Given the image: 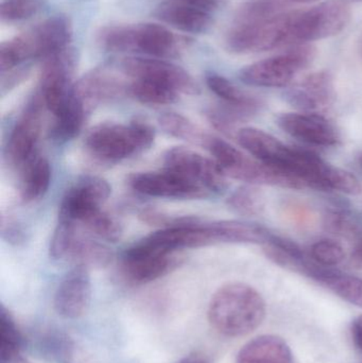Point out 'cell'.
<instances>
[{"mask_svg": "<svg viewBox=\"0 0 362 363\" xmlns=\"http://www.w3.org/2000/svg\"><path fill=\"white\" fill-rule=\"evenodd\" d=\"M210 325L219 334L239 338L254 332L266 317V303L261 294L244 283H230L219 288L208 311Z\"/></svg>", "mask_w": 362, "mask_h": 363, "instance_id": "obj_1", "label": "cell"}, {"mask_svg": "<svg viewBox=\"0 0 362 363\" xmlns=\"http://www.w3.org/2000/svg\"><path fill=\"white\" fill-rule=\"evenodd\" d=\"M72 33L69 19L57 15L2 43L0 45L1 74L15 69L29 60H45L68 48Z\"/></svg>", "mask_w": 362, "mask_h": 363, "instance_id": "obj_2", "label": "cell"}, {"mask_svg": "<svg viewBox=\"0 0 362 363\" xmlns=\"http://www.w3.org/2000/svg\"><path fill=\"white\" fill-rule=\"evenodd\" d=\"M155 131L150 123L135 119L129 125L104 123L94 127L85 138L87 152L102 163H118L150 148Z\"/></svg>", "mask_w": 362, "mask_h": 363, "instance_id": "obj_3", "label": "cell"}, {"mask_svg": "<svg viewBox=\"0 0 362 363\" xmlns=\"http://www.w3.org/2000/svg\"><path fill=\"white\" fill-rule=\"evenodd\" d=\"M227 49L238 55L265 52L295 45V11L264 21L234 23L225 38Z\"/></svg>", "mask_w": 362, "mask_h": 363, "instance_id": "obj_4", "label": "cell"}, {"mask_svg": "<svg viewBox=\"0 0 362 363\" xmlns=\"http://www.w3.org/2000/svg\"><path fill=\"white\" fill-rule=\"evenodd\" d=\"M205 148L227 177L250 185H269L289 189H304L301 182L280 170L269 167L255 157L242 153L225 140L208 135Z\"/></svg>", "mask_w": 362, "mask_h": 363, "instance_id": "obj_5", "label": "cell"}, {"mask_svg": "<svg viewBox=\"0 0 362 363\" xmlns=\"http://www.w3.org/2000/svg\"><path fill=\"white\" fill-rule=\"evenodd\" d=\"M316 55V48L312 45H298L276 57L246 66L238 77L242 83L250 86L285 87L314 62Z\"/></svg>", "mask_w": 362, "mask_h": 363, "instance_id": "obj_6", "label": "cell"}, {"mask_svg": "<svg viewBox=\"0 0 362 363\" xmlns=\"http://www.w3.org/2000/svg\"><path fill=\"white\" fill-rule=\"evenodd\" d=\"M352 16L344 0H327L307 10L295 12V33L297 45L337 35L346 29Z\"/></svg>", "mask_w": 362, "mask_h": 363, "instance_id": "obj_7", "label": "cell"}, {"mask_svg": "<svg viewBox=\"0 0 362 363\" xmlns=\"http://www.w3.org/2000/svg\"><path fill=\"white\" fill-rule=\"evenodd\" d=\"M43 106L45 104L40 93L32 96L11 131L6 157L13 167L23 169L36 157L42 130Z\"/></svg>", "mask_w": 362, "mask_h": 363, "instance_id": "obj_8", "label": "cell"}, {"mask_svg": "<svg viewBox=\"0 0 362 363\" xmlns=\"http://www.w3.org/2000/svg\"><path fill=\"white\" fill-rule=\"evenodd\" d=\"M165 169L176 172L214 194H223L229 187L227 174L215 160L208 159L191 149L176 147L164 155Z\"/></svg>", "mask_w": 362, "mask_h": 363, "instance_id": "obj_9", "label": "cell"}, {"mask_svg": "<svg viewBox=\"0 0 362 363\" xmlns=\"http://www.w3.org/2000/svg\"><path fill=\"white\" fill-rule=\"evenodd\" d=\"M276 125L291 138L310 146L333 148L341 143L337 127L319 113H282Z\"/></svg>", "mask_w": 362, "mask_h": 363, "instance_id": "obj_10", "label": "cell"}, {"mask_svg": "<svg viewBox=\"0 0 362 363\" xmlns=\"http://www.w3.org/2000/svg\"><path fill=\"white\" fill-rule=\"evenodd\" d=\"M121 69L134 80L153 81L188 95L199 93V86L186 70L163 60L127 57L121 63Z\"/></svg>", "mask_w": 362, "mask_h": 363, "instance_id": "obj_11", "label": "cell"}, {"mask_svg": "<svg viewBox=\"0 0 362 363\" xmlns=\"http://www.w3.org/2000/svg\"><path fill=\"white\" fill-rule=\"evenodd\" d=\"M111 191L112 188L104 179L82 177L64 194L60 204L59 220L79 223L91 211L101 208Z\"/></svg>", "mask_w": 362, "mask_h": 363, "instance_id": "obj_12", "label": "cell"}, {"mask_svg": "<svg viewBox=\"0 0 362 363\" xmlns=\"http://www.w3.org/2000/svg\"><path fill=\"white\" fill-rule=\"evenodd\" d=\"M129 184L138 194L154 198L202 199L210 194L199 184L167 169L133 174Z\"/></svg>", "mask_w": 362, "mask_h": 363, "instance_id": "obj_13", "label": "cell"}, {"mask_svg": "<svg viewBox=\"0 0 362 363\" xmlns=\"http://www.w3.org/2000/svg\"><path fill=\"white\" fill-rule=\"evenodd\" d=\"M179 264L174 254L155 253L135 243L123 253L121 272L129 283L142 285L165 277Z\"/></svg>", "mask_w": 362, "mask_h": 363, "instance_id": "obj_14", "label": "cell"}, {"mask_svg": "<svg viewBox=\"0 0 362 363\" xmlns=\"http://www.w3.org/2000/svg\"><path fill=\"white\" fill-rule=\"evenodd\" d=\"M285 100L299 112L320 113L333 106L335 84L331 72H312L284 94Z\"/></svg>", "mask_w": 362, "mask_h": 363, "instance_id": "obj_15", "label": "cell"}, {"mask_svg": "<svg viewBox=\"0 0 362 363\" xmlns=\"http://www.w3.org/2000/svg\"><path fill=\"white\" fill-rule=\"evenodd\" d=\"M91 281L89 268L76 266L60 284L55 296V309L65 319L82 317L91 304Z\"/></svg>", "mask_w": 362, "mask_h": 363, "instance_id": "obj_16", "label": "cell"}, {"mask_svg": "<svg viewBox=\"0 0 362 363\" xmlns=\"http://www.w3.org/2000/svg\"><path fill=\"white\" fill-rule=\"evenodd\" d=\"M176 40L167 28L157 23L123 26V51H138L154 57H170L176 51Z\"/></svg>", "mask_w": 362, "mask_h": 363, "instance_id": "obj_17", "label": "cell"}, {"mask_svg": "<svg viewBox=\"0 0 362 363\" xmlns=\"http://www.w3.org/2000/svg\"><path fill=\"white\" fill-rule=\"evenodd\" d=\"M301 274L314 279L342 300L362 308V279L333 268L320 266L308 258L300 269Z\"/></svg>", "mask_w": 362, "mask_h": 363, "instance_id": "obj_18", "label": "cell"}, {"mask_svg": "<svg viewBox=\"0 0 362 363\" xmlns=\"http://www.w3.org/2000/svg\"><path fill=\"white\" fill-rule=\"evenodd\" d=\"M125 91L119 79L102 69L89 72L72 87L74 96L91 114L98 106L118 98Z\"/></svg>", "mask_w": 362, "mask_h": 363, "instance_id": "obj_19", "label": "cell"}, {"mask_svg": "<svg viewBox=\"0 0 362 363\" xmlns=\"http://www.w3.org/2000/svg\"><path fill=\"white\" fill-rule=\"evenodd\" d=\"M155 15L164 23L188 33H204L212 26V13L170 0L159 4Z\"/></svg>", "mask_w": 362, "mask_h": 363, "instance_id": "obj_20", "label": "cell"}, {"mask_svg": "<svg viewBox=\"0 0 362 363\" xmlns=\"http://www.w3.org/2000/svg\"><path fill=\"white\" fill-rule=\"evenodd\" d=\"M237 363H293V356L290 347L281 337L263 335L242 347Z\"/></svg>", "mask_w": 362, "mask_h": 363, "instance_id": "obj_21", "label": "cell"}, {"mask_svg": "<svg viewBox=\"0 0 362 363\" xmlns=\"http://www.w3.org/2000/svg\"><path fill=\"white\" fill-rule=\"evenodd\" d=\"M205 81L208 89L217 97L220 98L223 104L237 108L248 118L259 114L263 108L264 104L259 98L242 91L233 82L220 74L210 72L206 74Z\"/></svg>", "mask_w": 362, "mask_h": 363, "instance_id": "obj_22", "label": "cell"}, {"mask_svg": "<svg viewBox=\"0 0 362 363\" xmlns=\"http://www.w3.org/2000/svg\"><path fill=\"white\" fill-rule=\"evenodd\" d=\"M89 115L91 113L72 91L69 99L55 115V121L50 131L51 138L57 143L74 140L82 131L83 125Z\"/></svg>", "mask_w": 362, "mask_h": 363, "instance_id": "obj_23", "label": "cell"}, {"mask_svg": "<svg viewBox=\"0 0 362 363\" xmlns=\"http://www.w3.org/2000/svg\"><path fill=\"white\" fill-rule=\"evenodd\" d=\"M80 228L68 245L64 259L72 260L77 262V266L86 268H102L110 264L112 260V252L110 249L98 241L83 236Z\"/></svg>", "mask_w": 362, "mask_h": 363, "instance_id": "obj_24", "label": "cell"}, {"mask_svg": "<svg viewBox=\"0 0 362 363\" xmlns=\"http://www.w3.org/2000/svg\"><path fill=\"white\" fill-rule=\"evenodd\" d=\"M50 182V164L45 157H36L23 168L21 184V200L30 203L42 198L48 190Z\"/></svg>", "mask_w": 362, "mask_h": 363, "instance_id": "obj_25", "label": "cell"}, {"mask_svg": "<svg viewBox=\"0 0 362 363\" xmlns=\"http://www.w3.org/2000/svg\"><path fill=\"white\" fill-rule=\"evenodd\" d=\"M23 335L6 307L0 309V363H15L23 359Z\"/></svg>", "mask_w": 362, "mask_h": 363, "instance_id": "obj_26", "label": "cell"}, {"mask_svg": "<svg viewBox=\"0 0 362 363\" xmlns=\"http://www.w3.org/2000/svg\"><path fill=\"white\" fill-rule=\"evenodd\" d=\"M159 123L168 135L198 146L204 147L210 135L199 125L178 113H164L159 117Z\"/></svg>", "mask_w": 362, "mask_h": 363, "instance_id": "obj_27", "label": "cell"}, {"mask_svg": "<svg viewBox=\"0 0 362 363\" xmlns=\"http://www.w3.org/2000/svg\"><path fill=\"white\" fill-rule=\"evenodd\" d=\"M128 89L136 100L147 106H168L179 98L178 91L153 81L134 80Z\"/></svg>", "mask_w": 362, "mask_h": 363, "instance_id": "obj_28", "label": "cell"}, {"mask_svg": "<svg viewBox=\"0 0 362 363\" xmlns=\"http://www.w3.org/2000/svg\"><path fill=\"white\" fill-rule=\"evenodd\" d=\"M227 203L230 208L238 215L255 217L261 215L265 209L266 198L257 185L247 184L232 192Z\"/></svg>", "mask_w": 362, "mask_h": 363, "instance_id": "obj_29", "label": "cell"}, {"mask_svg": "<svg viewBox=\"0 0 362 363\" xmlns=\"http://www.w3.org/2000/svg\"><path fill=\"white\" fill-rule=\"evenodd\" d=\"M77 224L89 230L95 236L104 239V240L111 241V242H116L123 235L120 223L110 213H106L101 208L91 211L82 221Z\"/></svg>", "mask_w": 362, "mask_h": 363, "instance_id": "obj_30", "label": "cell"}, {"mask_svg": "<svg viewBox=\"0 0 362 363\" xmlns=\"http://www.w3.org/2000/svg\"><path fill=\"white\" fill-rule=\"evenodd\" d=\"M288 0H248L244 2L235 16L234 23H252L264 21L284 12Z\"/></svg>", "mask_w": 362, "mask_h": 363, "instance_id": "obj_31", "label": "cell"}, {"mask_svg": "<svg viewBox=\"0 0 362 363\" xmlns=\"http://www.w3.org/2000/svg\"><path fill=\"white\" fill-rule=\"evenodd\" d=\"M323 226L331 234L341 237L356 236L361 230L356 217L344 208L329 209L323 217Z\"/></svg>", "mask_w": 362, "mask_h": 363, "instance_id": "obj_32", "label": "cell"}, {"mask_svg": "<svg viewBox=\"0 0 362 363\" xmlns=\"http://www.w3.org/2000/svg\"><path fill=\"white\" fill-rule=\"evenodd\" d=\"M310 258L320 266L334 268L346 259V251L333 239H321L310 247Z\"/></svg>", "mask_w": 362, "mask_h": 363, "instance_id": "obj_33", "label": "cell"}, {"mask_svg": "<svg viewBox=\"0 0 362 363\" xmlns=\"http://www.w3.org/2000/svg\"><path fill=\"white\" fill-rule=\"evenodd\" d=\"M44 0H4L0 6L2 21L16 23L31 18L42 9Z\"/></svg>", "mask_w": 362, "mask_h": 363, "instance_id": "obj_34", "label": "cell"}, {"mask_svg": "<svg viewBox=\"0 0 362 363\" xmlns=\"http://www.w3.org/2000/svg\"><path fill=\"white\" fill-rule=\"evenodd\" d=\"M1 234L8 242L15 245H21L27 239V234L21 224L11 218L2 217Z\"/></svg>", "mask_w": 362, "mask_h": 363, "instance_id": "obj_35", "label": "cell"}, {"mask_svg": "<svg viewBox=\"0 0 362 363\" xmlns=\"http://www.w3.org/2000/svg\"><path fill=\"white\" fill-rule=\"evenodd\" d=\"M170 1L179 2V4H186L193 8L212 13L220 6L223 0H170Z\"/></svg>", "mask_w": 362, "mask_h": 363, "instance_id": "obj_36", "label": "cell"}, {"mask_svg": "<svg viewBox=\"0 0 362 363\" xmlns=\"http://www.w3.org/2000/svg\"><path fill=\"white\" fill-rule=\"evenodd\" d=\"M351 335L355 347L362 352V315L355 318L351 325Z\"/></svg>", "mask_w": 362, "mask_h": 363, "instance_id": "obj_37", "label": "cell"}, {"mask_svg": "<svg viewBox=\"0 0 362 363\" xmlns=\"http://www.w3.org/2000/svg\"><path fill=\"white\" fill-rule=\"evenodd\" d=\"M353 258L356 262H362V241L359 242V245L355 247L354 253H353Z\"/></svg>", "mask_w": 362, "mask_h": 363, "instance_id": "obj_38", "label": "cell"}, {"mask_svg": "<svg viewBox=\"0 0 362 363\" xmlns=\"http://www.w3.org/2000/svg\"><path fill=\"white\" fill-rule=\"evenodd\" d=\"M181 363H208L204 358L199 357V356H193V357L187 358L184 362Z\"/></svg>", "mask_w": 362, "mask_h": 363, "instance_id": "obj_39", "label": "cell"}, {"mask_svg": "<svg viewBox=\"0 0 362 363\" xmlns=\"http://www.w3.org/2000/svg\"><path fill=\"white\" fill-rule=\"evenodd\" d=\"M289 2H298V4H310V2L317 1V0H288Z\"/></svg>", "mask_w": 362, "mask_h": 363, "instance_id": "obj_40", "label": "cell"}, {"mask_svg": "<svg viewBox=\"0 0 362 363\" xmlns=\"http://www.w3.org/2000/svg\"><path fill=\"white\" fill-rule=\"evenodd\" d=\"M358 163H359V166H361V168L362 169V152L361 153V155H359Z\"/></svg>", "mask_w": 362, "mask_h": 363, "instance_id": "obj_41", "label": "cell"}, {"mask_svg": "<svg viewBox=\"0 0 362 363\" xmlns=\"http://www.w3.org/2000/svg\"><path fill=\"white\" fill-rule=\"evenodd\" d=\"M15 363H28V362H26V360L23 359H23H21V360H19V362H15Z\"/></svg>", "mask_w": 362, "mask_h": 363, "instance_id": "obj_42", "label": "cell"}, {"mask_svg": "<svg viewBox=\"0 0 362 363\" xmlns=\"http://www.w3.org/2000/svg\"><path fill=\"white\" fill-rule=\"evenodd\" d=\"M353 1L359 2V1H362V0H353Z\"/></svg>", "mask_w": 362, "mask_h": 363, "instance_id": "obj_43", "label": "cell"}]
</instances>
